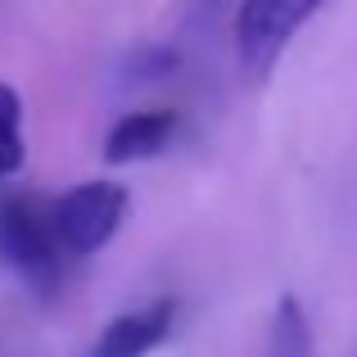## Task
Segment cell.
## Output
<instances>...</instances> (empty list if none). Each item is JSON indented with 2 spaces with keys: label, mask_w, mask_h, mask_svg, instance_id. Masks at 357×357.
Instances as JSON below:
<instances>
[{
  "label": "cell",
  "mask_w": 357,
  "mask_h": 357,
  "mask_svg": "<svg viewBox=\"0 0 357 357\" xmlns=\"http://www.w3.org/2000/svg\"><path fill=\"white\" fill-rule=\"evenodd\" d=\"M63 240L54 231V208L36 204L32 195L0 199V267H9L27 289L54 294L63 276Z\"/></svg>",
  "instance_id": "1"
},
{
  "label": "cell",
  "mask_w": 357,
  "mask_h": 357,
  "mask_svg": "<svg viewBox=\"0 0 357 357\" xmlns=\"http://www.w3.org/2000/svg\"><path fill=\"white\" fill-rule=\"evenodd\" d=\"M50 208H54V231H59L63 249L73 258H91L122 231L131 195L118 181H82L68 195H59Z\"/></svg>",
  "instance_id": "2"
},
{
  "label": "cell",
  "mask_w": 357,
  "mask_h": 357,
  "mask_svg": "<svg viewBox=\"0 0 357 357\" xmlns=\"http://www.w3.org/2000/svg\"><path fill=\"white\" fill-rule=\"evenodd\" d=\"M326 0H244L236 14V45L249 77H267L294 32L321 9Z\"/></svg>",
  "instance_id": "3"
},
{
  "label": "cell",
  "mask_w": 357,
  "mask_h": 357,
  "mask_svg": "<svg viewBox=\"0 0 357 357\" xmlns=\"http://www.w3.org/2000/svg\"><path fill=\"white\" fill-rule=\"evenodd\" d=\"M176 326V298H154L145 307L114 317L91 344V357H149Z\"/></svg>",
  "instance_id": "4"
},
{
  "label": "cell",
  "mask_w": 357,
  "mask_h": 357,
  "mask_svg": "<svg viewBox=\"0 0 357 357\" xmlns=\"http://www.w3.org/2000/svg\"><path fill=\"white\" fill-rule=\"evenodd\" d=\"M176 136V114L172 109H145V114H127L122 122H114L105 136V158L109 163H140L154 158L172 145Z\"/></svg>",
  "instance_id": "5"
},
{
  "label": "cell",
  "mask_w": 357,
  "mask_h": 357,
  "mask_svg": "<svg viewBox=\"0 0 357 357\" xmlns=\"http://www.w3.org/2000/svg\"><path fill=\"white\" fill-rule=\"evenodd\" d=\"M267 357H317L312 353V321H307L303 303L294 294H285L276 303V312H271Z\"/></svg>",
  "instance_id": "6"
},
{
  "label": "cell",
  "mask_w": 357,
  "mask_h": 357,
  "mask_svg": "<svg viewBox=\"0 0 357 357\" xmlns=\"http://www.w3.org/2000/svg\"><path fill=\"white\" fill-rule=\"evenodd\" d=\"M27 140H23V96L9 82H0V181L23 167Z\"/></svg>",
  "instance_id": "7"
},
{
  "label": "cell",
  "mask_w": 357,
  "mask_h": 357,
  "mask_svg": "<svg viewBox=\"0 0 357 357\" xmlns=\"http://www.w3.org/2000/svg\"><path fill=\"white\" fill-rule=\"evenodd\" d=\"M167 68H172V54H163V50H140L136 59L127 63V77L131 82H154V77H163Z\"/></svg>",
  "instance_id": "8"
}]
</instances>
